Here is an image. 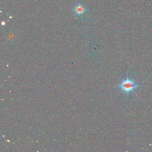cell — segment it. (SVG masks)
I'll list each match as a JSON object with an SVG mask.
<instances>
[{"mask_svg":"<svg viewBox=\"0 0 152 152\" xmlns=\"http://www.w3.org/2000/svg\"><path fill=\"white\" fill-rule=\"evenodd\" d=\"M138 87V85L131 78L127 77L123 79L118 84V87L121 92L125 94H129Z\"/></svg>","mask_w":152,"mask_h":152,"instance_id":"6da1fadb","label":"cell"},{"mask_svg":"<svg viewBox=\"0 0 152 152\" xmlns=\"http://www.w3.org/2000/svg\"><path fill=\"white\" fill-rule=\"evenodd\" d=\"M74 12L76 15L81 16L86 12V8L84 5L81 3H78L74 8Z\"/></svg>","mask_w":152,"mask_h":152,"instance_id":"7a4b0ae2","label":"cell"}]
</instances>
